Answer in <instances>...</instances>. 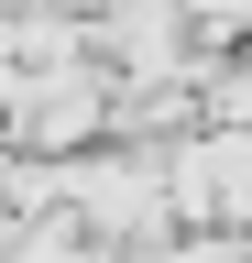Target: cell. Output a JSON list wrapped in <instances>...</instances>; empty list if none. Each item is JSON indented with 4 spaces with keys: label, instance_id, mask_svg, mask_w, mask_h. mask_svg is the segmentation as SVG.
Here are the masks:
<instances>
[{
    "label": "cell",
    "instance_id": "1",
    "mask_svg": "<svg viewBox=\"0 0 252 263\" xmlns=\"http://www.w3.org/2000/svg\"><path fill=\"white\" fill-rule=\"evenodd\" d=\"M186 22H208V33H252V0H186Z\"/></svg>",
    "mask_w": 252,
    "mask_h": 263
}]
</instances>
